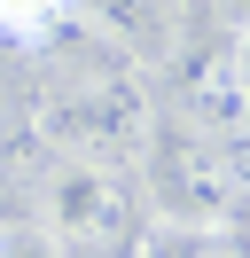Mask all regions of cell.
Returning a JSON list of instances; mask_svg holds the SVG:
<instances>
[{"label":"cell","instance_id":"6da1fadb","mask_svg":"<svg viewBox=\"0 0 250 258\" xmlns=\"http://www.w3.org/2000/svg\"><path fill=\"white\" fill-rule=\"evenodd\" d=\"M47 133H55L62 157H86V164H141V149H149L156 133V110L149 94H141L133 63L125 71H86V79L55 86V102H47Z\"/></svg>","mask_w":250,"mask_h":258},{"label":"cell","instance_id":"7a4b0ae2","mask_svg":"<svg viewBox=\"0 0 250 258\" xmlns=\"http://www.w3.org/2000/svg\"><path fill=\"white\" fill-rule=\"evenodd\" d=\"M47 242L71 258H117L133 242V180L117 164L62 157L47 172Z\"/></svg>","mask_w":250,"mask_h":258},{"label":"cell","instance_id":"3957f363","mask_svg":"<svg viewBox=\"0 0 250 258\" xmlns=\"http://www.w3.org/2000/svg\"><path fill=\"white\" fill-rule=\"evenodd\" d=\"M141 180L149 196L164 204L172 227H211L219 211L234 204V180H227V157H219L211 133H180V125H156L149 149H141Z\"/></svg>","mask_w":250,"mask_h":258},{"label":"cell","instance_id":"277c9868","mask_svg":"<svg viewBox=\"0 0 250 258\" xmlns=\"http://www.w3.org/2000/svg\"><path fill=\"white\" fill-rule=\"evenodd\" d=\"M86 24L102 39H117L133 63H164L172 55V16L156 0H86Z\"/></svg>","mask_w":250,"mask_h":258},{"label":"cell","instance_id":"5b68a950","mask_svg":"<svg viewBox=\"0 0 250 258\" xmlns=\"http://www.w3.org/2000/svg\"><path fill=\"white\" fill-rule=\"evenodd\" d=\"M141 258H242V250H234L227 235H211V227H172V219H164Z\"/></svg>","mask_w":250,"mask_h":258},{"label":"cell","instance_id":"8992f818","mask_svg":"<svg viewBox=\"0 0 250 258\" xmlns=\"http://www.w3.org/2000/svg\"><path fill=\"white\" fill-rule=\"evenodd\" d=\"M62 24V0H0V32L8 39H47Z\"/></svg>","mask_w":250,"mask_h":258},{"label":"cell","instance_id":"52a82bcc","mask_svg":"<svg viewBox=\"0 0 250 258\" xmlns=\"http://www.w3.org/2000/svg\"><path fill=\"white\" fill-rule=\"evenodd\" d=\"M227 63H234V79H242V94H250V32H242V47H234Z\"/></svg>","mask_w":250,"mask_h":258}]
</instances>
